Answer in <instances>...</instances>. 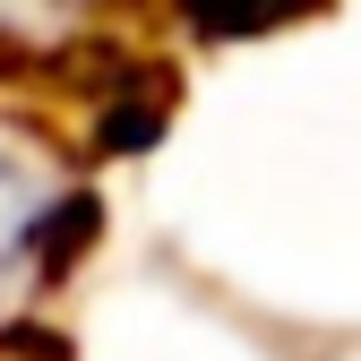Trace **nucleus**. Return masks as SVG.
I'll return each instance as SVG.
<instances>
[{
	"label": "nucleus",
	"instance_id": "obj_1",
	"mask_svg": "<svg viewBox=\"0 0 361 361\" xmlns=\"http://www.w3.org/2000/svg\"><path fill=\"white\" fill-rule=\"evenodd\" d=\"M104 224V198L52 155L35 121L0 104V301L18 284H52L69 258H86Z\"/></svg>",
	"mask_w": 361,
	"mask_h": 361
},
{
	"label": "nucleus",
	"instance_id": "obj_2",
	"mask_svg": "<svg viewBox=\"0 0 361 361\" xmlns=\"http://www.w3.org/2000/svg\"><path fill=\"white\" fill-rule=\"evenodd\" d=\"M86 0H0V61H43L78 35Z\"/></svg>",
	"mask_w": 361,
	"mask_h": 361
}]
</instances>
